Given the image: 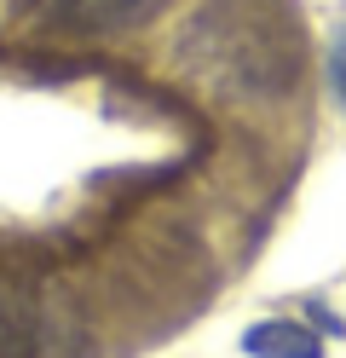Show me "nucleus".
Returning <instances> with one entry per match:
<instances>
[{
  "mask_svg": "<svg viewBox=\"0 0 346 358\" xmlns=\"http://www.w3.org/2000/svg\"><path fill=\"white\" fill-rule=\"evenodd\" d=\"M329 81H335V93L346 104V29L335 35V47H329Z\"/></svg>",
  "mask_w": 346,
  "mask_h": 358,
  "instance_id": "nucleus-3",
  "label": "nucleus"
},
{
  "mask_svg": "<svg viewBox=\"0 0 346 358\" xmlns=\"http://www.w3.org/2000/svg\"><path fill=\"white\" fill-rule=\"evenodd\" d=\"M46 24L75 29V35H122L138 29L161 12V0H35Z\"/></svg>",
  "mask_w": 346,
  "mask_h": 358,
  "instance_id": "nucleus-1",
  "label": "nucleus"
},
{
  "mask_svg": "<svg viewBox=\"0 0 346 358\" xmlns=\"http://www.w3.org/2000/svg\"><path fill=\"white\" fill-rule=\"evenodd\" d=\"M243 347L254 358H323V347L300 324H260V329H248Z\"/></svg>",
  "mask_w": 346,
  "mask_h": 358,
  "instance_id": "nucleus-2",
  "label": "nucleus"
}]
</instances>
